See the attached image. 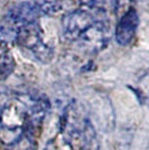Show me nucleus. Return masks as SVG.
<instances>
[{
    "label": "nucleus",
    "mask_w": 149,
    "mask_h": 150,
    "mask_svg": "<svg viewBox=\"0 0 149 150\" xmlns=\"http://www.w3.org/2000/svg\"><path fill=\"white\" fill-rule=\"evenodd\" d=\"M28 105L23 101H13L0 112V140L8 146L16 144L25 134Z\"/></svg>",
    "instance_id": "f257e3e1"
},
{
    "label": "nucleus",
    "mask_w": 149,
    "mask_h": 150,
    "mask_svg": "<svg viewBox=\"0 0 149 150\" xmlns=\"http://www.w3.org/2000/svg\"><path fill=\"white\" fill-rule=\"evenodd\" d=\"M16 42L23 48L29 50L39 62L48 63L53 58L54 52L45 42L43 29L38 21L21 27L17 33Z\"/></svg>",
    "instance_id": "f03ea898"
},
{
    "label": "nucleus",
    "mask_w": 149,
    "mask_h": 150,
    "mask_svg": "<svg viewBox=\"0 0 149 150\" xmlns=\"http://www.w3.org/2000/svg\"><path fill=\"white\" fill-rule=\"evenodd\" d=\"M96 19L87 10H74L64 16L62 20L63 35L70 42H77L87 33Z\"/></svg>",
    "instance_id": "7ed1b4c3"
},
{
    "label": "nucleus",
    "mask_w": 149,
    "mask_h": 150,
    "mask_svg": "<svg viewBox=\"0 0 149 150\" xmlns=\"http://www.w3.org/2000/svg\"><path fill=\"white\" fill-rule=\"evenodd\" d=\"M40 16L42 13L37 5V1H24L15 5L8 11L5 24L18 31L24 26L37 23Z\"/></svg>",
    "instance_id": "20e7f679"
},
{
    "label": "nucleus",
    "mask_w": 149,
    "mask_h": 150,
    "mask_svg": "<svg viewBox=\"0 0 149 150\" xmlns=\"http://www.w3.org/2000/svg\"><path fill=\"white\" fill-rule=\"evenodd\" d=\"M109 42V26L103 20H96L94 25L76 43L89 53H99L104 50Z\"/></svg>",
    "instance_id": "39448f33"
},
{
    "label": "nucleus",
    "mask_w": 149,
    "mask_h": 150,
    "mask_svg": "<svg viewBox=\"0 0 149 150\" xmlns=\"http://www.w3.org/2000/svg\"><path fill=\"white\" fill-rule=\"evenodd\" d=\"M139 16L135 8H129L119 19L116 27V40L120 46H128L136 36Z\"/></svg>",
    "instance_id": "423d86ee"
},
{
    "label": "nucleus",
    "mask_w": 149,
    "mask_h": 150,
    "mask_svg": "<svg viewBox=\"0 0 149 150\" xmlns=\"http://www.w3.org/2000/svg\"><path fill=\"white\" fill-rule=\"evenodd\" d=\"M16 62L13 53L5 44H0V81L8 79L15 69Z\"/></svg>",
    "instance_id": "0eeeda50"
},
{
    "label": "nucleus",
    "mask_w": 149,
    "mask_h": 150,
    "mask_svg": "<svg viewBox=\"0 0 149 150\" xmlns=\"http://www.w3.org/2000/svg\"><path fill=\"white\" fill-rule=\"evenodd\" d=\"M80 2L102 13H113L118 6V0H80Z\"/></svg>",
    "instance_id": "6e6552de"
},
{
    "label": "nucleus",
    "mask_w": 149,
    "mask_h": 150,
    "mask_svg": "<svg viewBox=\"0 0 149 150\" xmlns=\"http://www.w3.org/2000/svg\"><path fill=\"white\" fill-rule=\"evenodd\" d=\"M37 5L39 7L42 16L55 15L62 9L61 0H37Z\"/></svg>",
    "instance_id": "1a4fd4ad"
},
{
    "label": "nucleus",
    "mask_w": 149,
    "mask_h": 150,
    "mask_svg": "<svg viewBox=\"0 0 149 150\" xmlns=\"http://www.w3.org/2000/svg\"><path fill=\"white\" fill-rule=\"evenodd\" d=\"M9 150H11V149H9Z\"/></svg>",
    "instance_id": "9d476101"
}]
</instances>
